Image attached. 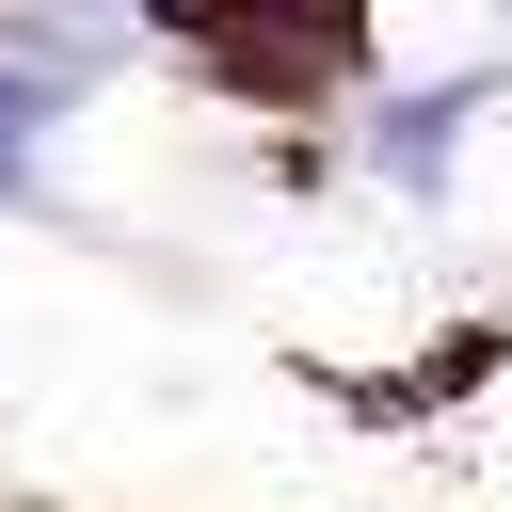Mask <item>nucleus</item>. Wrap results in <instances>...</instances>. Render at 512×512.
I'll list each match as a JSON object with an SVG mask.
<instances>
[{
    "instance_id": "nucleus-1",
    "label": "nucleus",
    "mask_w": 512,
    "mask_h": 512,
    "mask_svg": "<svg viewBox=\"0 0 512 512\" xmlns=\"http://www.w3.org/2000/svg\"><path fill=\"white\" fill-rule=\"evenodd\" d=\"M480 96H496V80H416V96H384V112H368V160H384V192H416V208H432V192L464 176V128H480Z\"/></svg>"
}]
</instances>
